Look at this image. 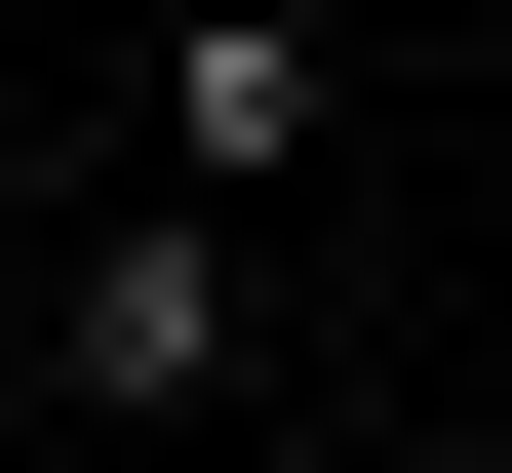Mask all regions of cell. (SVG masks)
<instances>
[{
  "instance_id": "obj_1",
  "label": "cell",
  "mask_w": 512,
  "mask_h": 473,
  "mask_svg": "<svg viewBox=\"0 0 512 473\" xmlns=\"http://www.w3.org/2000/svg\"><path fill=\"white\" fill-rule=\"evenodd\" d=\"M237 316H276V237H237V198H119V237L40 276V355H79L119 434H158V395H237Z\"/></svg>"
},
{
  "instance_id": "obj_2",
  "label": "cell",
  "mask_w": 512,
  "mask_h": 473,
  "mask_svg": "<svg viewBox=\"0 0 512 473\" xmlns=\"http://www.w3.org/2000/svg\"><path fill=\"white\" fill-rule=\"evenodd\" d=\"M158 198H237V237L316 198V40H276V0H197V40H158Z\"/></svg>"
}]
</instances>
